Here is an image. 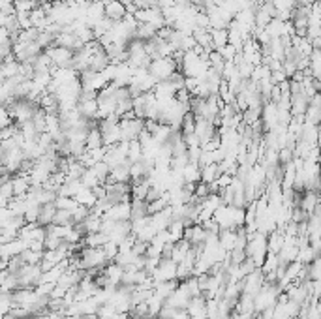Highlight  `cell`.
<instances>
[{
  "label": "cell",
  "instance_id": "34",
  "mask_svg": "<svg viewBox=\"0 0 321 319\" xmlns=\"http://www.w3.org/2000/svg\"><path fill=\"white\" fill-rule=\"evenodd\" d=\"M209 66H211L212 70H216V71H220L222 73V70H224V66H226V62H224V58L220 56V53L218 51H211L209 53Z\"/></svg>",
  "mask_w": 321,
  "mask_h": 319
},
{
  "label": "cell",
  "instance_id": "10",
  "mask_svg": "<svg viewBox=\"0 0 321 319\" xmlns=\"http://www.w3.org/2000/svg\"><path fill=\"white\" fill-rule=\"evenodd\" d=\"M77 111L83 118L96 120V113H98V100L81 101V103H77Z\"/></svg>",
  "mask_w": 321,
  "mask_h": 319
},
{
  "label": "cell",
  "instance_id": "20",
  "mask_svg": "<svg viewBox=\"0 0 321 319\" xmlns=\"http://www.w3.org/2000/svg\"><path fill=\"white\" fill-rule=\"evenodd\" d=\"M102 133H100V130H98V126H94V128H90L88 130V133H86V139H85V147L86 150H92V148H98L102 147Z\"/></svg>",
  "mask_w": 321,
  "mask_h": 319
},
{
  "label": "cell",
  "instance_id": "44",
  "mask_svg": "<svg viewBox=\"0 0 321 319\" xmlns=\"http://www.w3.org/2000/svg\"><path fill=\"white\" fill-rule=\"evenodd\" d=\"M6 126H9V113L4 105H0V130L6 128Z\"/></svg>",
  "mask_w": 321,
  "mask_h": 319
},
{
  "label": "cell",
  "instance_id": "5",
  "mask_svg": "<svg viewBox=\"0 0 321 319\" xmlns=\"http://www.w3.org/2000/svg\"><path fill=\"white\" fill-rule=\"evenodd\" d=\"M103 218L113 220V222L130 220V203H117V205H111V209L103 214Z\"/></svg>",
  "mask_w": 321,
  "mask_h": 319
},
{
  "label": "cell",
  "instance_id": "7",
  "mask_svg": "<svg viewBox=\"0 0 321 319\" xmlns=\"http://www.w3.org/2000/svg\"><path fill=\"white\" fill-rule=\"evenodd\" d=\"M103 13L111 21H120L126 15V8L118 2V0H111L107 4H103Z\"/></svg>",
  "mask_w": 321,
  "mask_h": 319
},
{
  "label": "cell",
  "instance_id": "31",
  "mask_svg": "<svg viewBox=\"0 0 321 319\" xmlns=\"http://www.w3.org/2000/svg\"><path fill=\"white\" fill-rule=\"evenodd\" d=\"M53 224L55 226H71V210L56 209L55 216H53Z\"/></svg>",
  "mask_w": 321,
  "mask_h": 319
},
{
  "label": "cell",
  "instance_id": "3",
  "mask_svg": "<svg viewBox=\"0 0 321 319\" xmlns=\"http://www.w3.org/2000/svg\"><path fill=\"white\" fill-rule=\"evenodd\" d=\"M118 128H120V141H133L137 139L143 130H145V122H143L141 118H133V120L120 118L118 120Z\"/></svg>",
  "mask_w": 321,
  "mask_h": 319
},
{
  "label": "cell",
  "instance_id": "35",
  "mask_svg": "<svg viewBox=\"0 0 321 319\" xmlns=\"http://www.w3.org/2000/svg\"><path fill=\"white\" fill-rule=\"evenodd\" d=\"M171 130H173V128H169V126L160 124V126H158V130L154 132V135H152V139L156 141L158 145H164L165 141H167V137H169Z\"/></svg>",
  "mask_w": 321,
  "mask_h": 319
},
{
  "label": "cell",
  "instance_id": "25",
  "mask_svg": "<svg viewBox=\"0 0 321 319\" xmlns=\"http://www.w3.org/2000/svg\"><path fill=\"white\" fill-rule=\"evenodd\" d=\"M218 165L216 164H211V165H205V167H201V182H205V184H209V182H212V180L218 179Z\"/></svg>",
  "mask_w": 321,
  "mask_h": 319
},
{
  "label": "cell",
  "instance_id": "37",
  "mask_svg": "<svg viewBox=\"0 0 321 319\" xmlns=\"http://www.w3.org/2000/svg\"><path fill=\"white\" fill-rule=\"evenodd\" d=\"M102 250H103V256H105V259H107V261H113V259L117 257V254H118V244L107 241L102 246Z\"/></svg>",
  "mask_w": 321,
  "mask_h": 319
},
{
  "label": "cell",
  "instance_id": "18",
  "mask_svg": "<svg viewBox=\"0 0 321 319\" xmlns=\"http://www.w3.org/2000/svg\"><path fill=\"white\" fill-rule=\"evenodd\" d=\"M177 288H179V280H167V282H162V284H156V286H154V293L165 301Z\"/></svg>",
  "mask_w": 321,
  "mask_h": 319
},
{
  "label": "cell",
  "instance_id": "47",
  "mask_svg": "<svg viewBox=\"0 0 321 319\" xmlns=\"http://www.w3.org/2000/svg\"><path fill=\"white\" fill-rule=\"evenodd\" d=\"M6 43H11L9 41V32L0 26V45H6Z\"/></svg>",
  "mask_w": 321,
  "mask_h": 319
},
{
  "label": "cell",
  "instance_id": "43",
  "mask_svg": "<svg viewBox=\"0 0 321 319\" xmlns=\"http://www.w3.org/2000/svg\"><path fill=\"white\" fill-rule=\"evenodd\" d=\"M184 154H188V147H186L184 141H179L177 145L171 147V156H184Z\"/></svg>",
  "mask_w": 321,
  "mask_h": 319
},
{
  "label": "cell",
  "instance_id": "40",
  "mask_svg": "<svg viewBox=\"0 0 321 319\" xmlns=\"http://www.w3.org/2000/svg\"><path fill=\"white\" fill-rule=\"evenodd\" d=\"M231 182H233V175H229V173H220L218 179H216V184H218L220 190L231 186Z\"/></svg>",
  "mask_w": 321,
  "mask_h": 319
},
{
  "label": "cell",
  "instance_id": "45",
  "mask_svg": "<svg viewBox=\"0 0 321 319\" xmlns=\"http://www.w3.org/2000/svg\"><path fill=\"white\" fill-rule=\"evenodd\" d=\"M13 214H11V210L8 209V207H4V209H0V227L6 226V222H8L9 218H11Z\"/></svg>",
  "mask_w": 321,
  "mask_h": 319
},
{
  "label": "cell",
  "instance_id": "23",
  "mask_svg": "<svg viewBox=\"0 0 321 319\" xmlns=\"http://www.w3.org/2000/svg\"><path fill=\"white\" fill-rule=\"evenodd\" d=\"M156 36V28L154 26H150L147 23H139L137 24V28H135V38L141 39V41H147V39L154 38Z\"/></svg>",
  "mask_w": 321,
  "mask_h": 319
},
{
  "label": "cell",
  "instance_id": "27",
  "mask_svg": "<svg viewBox=\"0 0 321 319\" xmlns=\"http://www.w3.org/2000/svg\"><path fill=\"white\" fill-rule=\"evenodd\" d=\"M194 130H196V117H194L192 113H186V115L182 117V122H180V133H182V137H184V135L194 133Z\"/></svg>",
  "mask_w": 321,
  "mask_h": 319
},
{
  "label": "cell",
  "instance_id": "17",
  "mask_svg": "<svg viewBox=\"0 0 321 319\" xmlns=\"http://www.w3.org/2000/svg\"><path fill=\"white\" fill-rule=\"evenodd\" d=\"M190 246H192V244H190L188 241H184V239H180L179 242H175V246H173V254H171V261L180 263V261L186 257V254H188Z\"/></svg>",
  "mask_w": 321,
  "mask_h": 319
},
{
  "label": "cell",
  "instance_id": "6",
  "mask_svg": "<svg viewBox=\"0 0 321 319\" xmlns=\"http://www.w3.org/2000/svg\"><path fill=\"white\" fill-rule=\"evenodd\" d=\"M286 244V239H284V233L280 229H274L269 233L267 237V254H278L282 246Z\"/></svg>",
  "mask_w": 321,
  "mask_h": 319
},
{
  "label": "cell",
  "instance_id": "28",
  "mask_svg": "<svg viewBox=\"0 0 321 319\" xmlns=\"http://www.w3.org/2000/svg\"><path fill=\"white\" fill-rule=\"evenodd\" d=\"M207 231H205L201 226H192V231H190V244L192 246H197V244H203L205 239H207Z\"/></svg>",
  "mask_w": 321,
  "mask_h": 319
},
{
  "label": "cell",
  "instance_id": "46",
  "mask_svg": "<svg viewBox=\"0 0 321 319\" xmlns=\"http://www.w3.org/2000/svg\"><path fill=\"white\" fill-rule=\"evenodd\" d=\"M92 194H94L96 201H98V199H105V195H107V192H105V186H102V184H98V186L92 188Z\"/></svg>",
  "mask_w": 321,
  "mask_h": 319
},
{
  "label": "cell",
  "instance_id": "30",
  "mask_svg": "<svg viewBox=\"0 0 321 319\" xmlns=\"http://www.w3.org/2000/svg\"><path fill=\"white\" fill-rule=\"evenodd\" d=\"M21 259H23L26 265H38L39 261H41V256H43V252H34V250H23L21 254Z\"/></svg>",
  "mask_w": 321,
  "mask_h": 319
},
{
  "label": "cell",
  "instance_id": "21",
  "mask_svg": "<svg viewBox=\"0 0 321 319\" xmlns=\"http://www.w3.org/2000/svg\"><path fill=\"white\" fill-rule=\"evenodd\" d=\"M143 158V148L139 145V141L133 139L128 143V154H126V160L130 162V164H135V162H141Z\"/></svg>",
  "mask_w": 321,
  "mask_h": 319
},
{
  "label": "cell",
  "instance_id": "2",
  "mask_svg": "<svg viewBox=\"0 0 321 319\" xmlns=\"http://www.w3.org/2000/svg\"><path fill=\"white\" fill-rule=\"evenodd\" d=\"M45 53L49 55L53 66L56 68H62V70H71V58H73V51L66 49V47H58V45H51L45 49Z\"/></svg>",
  "mask_w": 321,
  "mask_h": 319
},
{
  "label": "cell",
  "instance_id": "16",
  "mask_svg": "<svg viewBox=\"0 0 321 319\" xmlns=\"http://www.w3.org/2000/svg\"><path fill=\"white\" fill-rule=\"evenodd\" d=\"M149 216V210H147V201H137L132 199L130 203V220H139Z\"/></svg>",
  "mask_w": 321,
  "mask_h": 319
},
{
  "label": "cell",
  "instance_id": "8",
  "mask_svg": "<svg viewBox=\"0 0 321 319\" xmlns=\"http://www.w3.org/2000/svg\"><path fill=\"white\" fill-rule=\"evenodd\" d=\"M55 205L53 203H47V205H39V212H38V220L36 224L41 227H47L49 224H53V216H55Z\"/></svg>",
  "mask_w": 321,
  "mask_h": 319
},
{
  "label": "cell",
  "instance_id": "29",
  "mask_svg": "<svg viewBox=\"0 0 321 319\" xmlns=\"http://www.w3.org/2000/svg\"><path fill=\"white\" fill-rule=\"evenodd\" d=\"M55 209H60V210H73L77 209L79 203L73 199V197H62V195H56V199L53 201Z\"/></svg>",
  "mask_w": 321,
  "mask_h": 319
},
{
  "label": "cell",
  "instance_id": "32",
  "mask_svg": "<svg viewBox=\"0 0 321 319\" xmlns=\"http://www.w3.org/2000/svg\"><path fill=\"white\" fill-rule=\"evenodd\" d=\"M81 184H83V188H88V190H92L94 186H98L100 184V180L96 179V175L90 169H85V173L81 175Z\"/></svg>",
  "mask_w": 321,
  "mask_h": 319
},
{
  "label": "cell",
  "instance_id": "11",
  "mask_svg": "<svg viewBox=\"0 0 321 319\" xmlns=\"http://www.w3.org/2000/svg\"><path fill=\"white\" fill-rule=\"evenodd\" d=\"M318 203H320L318 192H314V190H305V192H303V199H301V209L305 210L308 216L312 214L314 207H316Z\"/></svg>",
  "mask_w": 321,
  "mask_h": 319
},
{
  "label": "cell",
  "instance_id": "9",
  "mask_svg": "<svg viewBox=\"0 0 321 319\" xmlns=\"http://www.w3.org/2000/svg\"><path fill=\"white\" fill-rule=\"evenodd\" d=\"M188 301H190V297L180 288H177L171 295L165 299V304H169L171 308H177V310H179V308H186V306H188Z\"/></svg>",
  "mask_w": 321,
  "mask_h": 319
},
{
  "label": "cell",
  "instance_id": "4",
  "mask_svg": "<svg viewBox=\"0 0 321 319\" xmlns=\"http://www.w3.org/2000/svg\"><path fill=\"white\" fill-rule=\"evenodd\" d=\"M194 133L197 135V139H199V147L207 143L209 139L214 137V133H216V128L207 120V118H196V130Z\"/></svg>",
  "mask_w": 321,
  "mask_h": 319
},
{
  "label": "cell",
  "instance_id": "19",
  "mask_svg": "<svg viewBox=\"0 0 321 319\" xmlns=\"http://www.w3.org/2000/svg\"><path fill=\"white\" fill-rule=\"evenodd\" d=\"M211 41L214 51H220L227 43V28H211Z\"/></svg>",
  "mask_w": 321,
  "mask_h": 319
},
{
  "label": "cell",
  "instance_id": "51",
  "mask_svg": "<svg viewBox=\"0 0 321 319\" xmlns=\"http://www.w3.org/2000/svg\"><path fill=\"white\" fill-rule=\"evenodd\" d=\"M188 2L192 6H199V4H201V0H188Z\"/></svg>",
  "mask_w": 321,
  "mask_h": 319
},
{
  "label": "cell",
  "instance_id": "14",
  "mask_svg": "<svg viewBox=\"0 0 321 319\" xmlns=\"http://www.w3.org/2000/svg\"><path fill=\"white\" fill-rule=\"evenodd\" d=\"M152 94L156 100H162V98H175L177 90L173 88V85H169L167 81H158L156 86L152 88Z\"/></svg>",
  "mask_w": 321,
  "mask_h": 319
},
{
  "label": "cell",
  "instance_id": "1",
  "mask_svg": "<svg viewBox=\"0 0 321 319\" xmlns=\"http://www.w3.org/2000/svg\"><path fill=\"white\" fill-rule=\"evenodd\" d=\"M147 70H149V73L156 81H167L173 71H177L179 68H177V62L173 60L171 56H167V58H154V60H150Z\"/></svg>",
  "mask_w": 321,
  "mask_h": 319
},
{
  "label": "cell",
  "instance_id": "33",
  "mask_svg": "<svg viewBox=\"0 0 321 319\" xmlns=\"http://www.w3.org/2000/svg\"><path fill=\"white\" fill-rule=\"evenodd\" d=\"M90 214V209L85 205H77V209L71 210V224H81Z\"/></svg>",
  "mask_w": 321,
  "mask_h": 319
},
{
  "label": "cell",
  "instance_id": "24",
  "mask_svg": "<svg viewBox=\"0 0 321 319\" xmlns=\"http://www.w3.org/2000/svg\"><path fill=\"white\" fill-rule=\"evenodd\" d=\"M38 4L36 0H13V9L15 13H30L32 9L38 8Z\"/></svg>",
  "mask_w": 321,
  "mask_h": 319
},
{
  "label": "cell",
  "instance_id": "26",
  "mask_svg": "<svg viewBox=\"0 0 321 319\" xmlns=\"http://www.w3.org/2000/svg\"><path fill=\"white\" fill-rule=\"evenodd\" d=\"M73 199H75L79 205H85V207H88V209H90V207L96 203L94 194H92V190H88V188H83V190H81V192H79V194L75 195Z\"/></svg>",
  "mask_w": 321,
  "mask_h": 319
},
{
  "label": "cell",
  "instance_id": "41",
  "mask_svg": "<svg viewBox=\"0 0 321 319\" xmlns=\"http://www.w3.org/2000/svg\"><path fill=\"white\" fill-rule=\"evenodd\" d=\"M147 246H149V242H141L135 239V242H133V246H132V254L133 256H145Z\"/></svg>",
  "mask_w": 321,
  "mask_h": 319
},
{
  "label": "cell",
  "instance_id": "12",
  "mask_svg": "<svg viewBox=\"0 0 321 319\" xmlns=\"http://www.w3.org/2000/svg\"><path fill=\"white\" fill-rule=\"evenodd\" d=\"M103 274L109 278L113 286H118V284H120V280H122L124 269H122L120 265L115 263V261H109V265H107V267H103Z\"/></svg>",
  "mask_w": 321,
  "mask_h": 319
},
{
  "label": "cell",
  "instance_id": "49",
  "mask_svg": "<svg viewBox=\"0 0 321 319\" xmlns=\"http://www.w3.org/2000/svg\"><path fill=\"white\" fill-rule=\"evenodd\" d=\"M290 79L293 81V83H303V79H305V71H303V70H297L295 73H293V75H291Z\"/></svg>",
  "mask_w": 321,
  "mask_h": 319
},
{
  "label": "cell",
  "instance_id": "15",
  "mask_svg": "<svg viewBox=\"0 0 321 319\" xmlns=\"http://www.w3.org/2000/svg\"><path fill=\"white\" fill-rule=\"evenodd\" d=\"M182 179L184 182H192V184H197L201 180V167L197 164H186V167L182 169Z\"/></svg>",
  "mask_w": 321,
  "mask_h": 319
},
{
  "label": "cell",
  "instance_id": "48",
  "mask_svg": "<svg viewBox=\"0 0 321 319\" xmlns=\"http://www.w3.org/2000/svg\"><path fill=\"white\" fill-rule=\"evenodd\" d=\"M173 319H190L188 310H186V308H179V310H175V314H173Z\"/></svg>",
  "mask_w": 321,
  "mask_h": 319
},
{
  "label": "cell",
  "instance_id": "50",
  "mask_svg": "<svg viewBox=\"0 0 321 319\" xmlns=\"http://www.w3.org/2000/svg\"><path fill=\"white\" fill-rule=\"evenodd\" d=\"M2 271H8V261L0 257V273H2Z\"/></svg>",
  "mask_w": 321,
  "mask_h": 319
},
{
  "label": "cell",
  "instance_id": "13",
  "mask_svg": "<svg viewBox=\"0 0 321 319\" xmlns=\"http://www.w3.org/2000/svg\"><path fill=\"white\" fill-rule=\"evenodd\" d=\"M11 186H13V195H24L28 190H30V180H28V175L19 173L17 177H13V179H11Z\"/></svg>",
  "mask_w": 321,
  "mask_h": 319
},
{
  "label": "cell",
  "instance_id": "36",
  "mask_svg": "<svg viewBox=\"0 0 321 319\" xmlns=\"http://www.w3.org/2000/svg\"><path fill=\"white\" fill-rule=\"evenodd\" d=\"M0 197H4L8 201L13 197V186H11V179L9 177H4V180L0 182Z\"/></svg>",
  "mask_w": 321,
  "mask_h": 319
},
{
  "label": "cell",
  "instance_id": "42",
  "mask_svg": "<svg viewBox=\"0 0 321 319\" xmlns=\"http://www.w3.org/2000/svg\"><path fill=\"white\" fill-rule=\"evenodd\" d=\"M194 195H196L197 199H205V197L209 195V186H207L205 182H201V180H199V182H197V184H196V190H194Z\"/></svg>",
  "mask_w": 321,
  "mask_h": 319
},
{
  "label": "cell",
  "instance_id": "39",
  "mask_svg": "<svg viewBox=\"0 0 321 319\" xmlns=\"http://www.w3.org/2000/svg\"><path fill=\"white\" fill-rule=\"evenodd\" d=\"M291 160H293V150H291V148H288V147L278 148V164L286 165V164H290Z\"/></svg>",
  "mask_w": 321,
  "mask_h": 319
},
{
  "label": "cell",
  "instance_id": "22",
  "mask_svg": "<svg viewBox=\"0 0 321 319\" xmlns=\"http://www.w3.org/2000/svg\"><path fill=\"white\" fill-rule=\"evenodd\" d=\"M88 169L94 173L96 179L100 180V184L103 186V184H105V180H107V175H109V171H111L109 165H107V164H105V162L102 160V162H96V164L92 165V167H88Z\"/></svg>",
  "mask_w": 321,
  "mask_h": 319
},
{
  "label": "cell",
  "instance_id": "38",
  "mask_svg": "<svg viewBox=\"0 0 321 319\" xmlns=\"http://www.w3.org/2000/svg\"><path fill=\"white\" fill-rule=\"evenodd\" d=\"M218 53H220V56L224 58V62H233V58H235V55L239 53V51H237V49H235L233 45H229V43H226V45L220 49Z\"/></svg>",
  "mask_w": 321,
  "mask_h": 319
}]
</instances>
